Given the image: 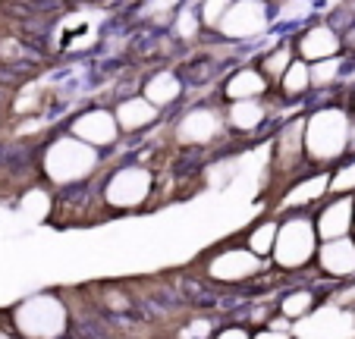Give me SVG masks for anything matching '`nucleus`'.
Listing matches in <instances>:
<instances>
[{"label": "nucleus", "mask_w": 355, "mask_h": 339, "mask_svg": "<svg viewBox=\"0 0 355 339\" xmlns=\"http://www.w3.org/2000/svg\"><path fill=\"white\" fill-rule=\"evenodd\" d=\"M167 35L176 41V44H186V47H195L201 41V22H198V10H195V0H182L180 10L173 13L167 26Z\"/></svg>", "instance_id": "nucleus-22"}, {"label": "nucleus", "mask_w": 355, "mask_h": 339, "mask_svg": "<svg viewBox=\"0 0 355 339\" xmlns=\"http://www.w3.org/2000/svg\"><path fill=\"white\" fill-rule=\"evenodd\" d=\"M230 3H233V0H195L201 32H205V35H214L217 26H220V19H223V13L230 10Z\"/></svg>", "instance_id": "nucleus-24"}, {"label": "nucleus", "mask_w": 355, "mask_h": 339, "mask_svg": "<svg viewBox=\"0 0 355 339\" xmlns=\"http://www.w3.org/2000/svg\"><path fill=\"white\" fill-rule=\"evenodd\" d=\"M349 120L352 113L343 101V88L309 98L302 145H305V164L311 170H334L349 157Z\"/></svg>", "instance_id": "nucleus-1"}, {"label": "nucleus", "mask_w": 355, "mask_h": 339, "mask_svg": "<svg viewBox=\"0 0 355 339\" xmlns=\"http://www.w3.org/2000/svg\"><path fill=\"white\" fill-rule=\"evenodd\" d=\"M343 101H346L349 113H352V116H355V82H352V85L346 88V92H343Z\"/></svg>", "instance_id": "nucleus-30"}, {"label": "nucleus", "mask_w": 355, "mask_h": 339, "mask_svg": "<svg viewBox=\"0 0 355 339\" xmlns=\"http://www.w3.org/2000/svg\"><path fill=\"white\" fill-rule=\"evenodd\" d=\"M274 26V0H233L217 26V38L230 44H248L270 32Z\"/></svg>", "instance_id": "nucleus-9"}, {"label": "nucleus", "mask_w": 355, "mask_h": 339, "mask_svg": "<svg viewBox=\"0 0 355 339\" xmlns=\"http://www.w3.org/2000/svg\"><path fill=\"white\" fill-rule=\"evenodd\" d=\"M107 164L110 160L104 154L88 148L76 135H69L63 126L38 145V180L54 192H67V189L94 182Z\"/></svg>", "instance_id": "nucleus-2"}, {"label": "nucleus", "mask_w": 355, "mask_h": 339, "mask_svg": "<svg viewBox=\"0 0 355 339\" xmlns=\"http://www.w3.org/2000/svg\"><path fill=\"white\" fill-rule=\"evenodd\" d=\"M327 195H330V170H305L283 192H277L268 205H270V214H277V217L280 214H295V211L311 214Z\"/></svg>", "instance_id": "nucleus-11"}, {"label": "nucleus", "mask_w": 355, "mask_h": 339, "mask_svg": "<svg viewBox=\"0 0 355 339\" xmlns=\"http://www.w3.org/2000/svg\"><path fill=\"white\" fill-rule=\"evenodd\" d=\"M19 339H63L73 324V308L60 293H35L7 311Z\"/></svg>", "instance_id": "nucleus-6"}, {"label": "nucleus", "mask_w": 355, "mask_h": 339, "mask_svg": "<svg viewBox=\"0 0 355 339\" xmlns=\"http://www.w3.org/2000/svg\"><path fill=\"white\" fill-rule=\"evenodd\" d=\"M343 53H346L349 60H355V22L343 32Z\"/></svg>", "instance_id": "nucleus-27"}, {"label": "nucleus", "mask_w": 355, "mask_h": 339, "mask_svg": "<svg viewBox=\"0 0 355 339\" xmlns=\"http://www.w3.org/2000/svg\"><path fill=\"white\" fill-rule=\"evenodd\" d=\"M324 302H330V305L343 308V311H355V277L349 279V283H343V286H334L330 289V295Z\"/></svg>", "instance_id": "nucleus-25"}, {"label": "nucleus", "mask_w": 355, "mask_h": 339, "mask_svg": "<svg viewBox=\"0 0 355 339\" xmlns=\"http://www.w3.org/2000/svg\"><path fill=\"white\" fill-rule=\"evenodd\" d=\"M349 157H355V116L349 120Z\"/></svg>", "instance_id": "nucleus-31"}, {"label": "nucleus", "mask_w": 355, "mask_h": 339, "mask_svg": "<svg viewBox=\"0 0 355 339\" xmlns=\"http://www.w3.org/2000/svg\"><path fill=\"white\" fill-rule=\"evenodd\" d=\"M211 339H252V327L242 324V320H230V324L217 327Z\"/></svg>", "instance_id": "nucleus-26"}, {"label": "nucleus", "mask_w": 355, "mask_h": 339, "mask_svg": "<svg viewBox=\"0 0 355 339\" xmlns=\"http://www.w3.org/2000/svg\"><path fill=\"white\" fill-rule=\"evenodd\" d=\"M164 129L170 135V145H176L180 151H201V154H227V141L233 135L227 132L223 123V101H192L182 104L176 116H164Z\"/></svg>", "instance_id": "nucleus-4"}, {"label": "nucleus", "mask_w": 355, "mask_h": 339, "mask_svg": "<svg viewBox=\"0 0 355 339\" xmlns=\"http://www.w3.org/2000/svg\"><path fill=\"white\" fill-rule=\"evenodd\" d=\"M274 85L264 79V73L255 67V60H242L223 73L220 85H217V98L223 104L230 101H255V98H270Z\"/></svg>", "instance_id": "nucleus-15"}, {"label": "nucleus", "mask_w": 355, "mask_h": 339, "mask_svg": "<svg viewBox=\"0 0 355 339\" xmlns=\"http://www.w3.org/2000/svg\"><path fill=\"white\" fill-rule=\"evenodd\" d=\"M201 277L214 283V286H248L268 277L270 264L248 252L239 239H230L223 245H211L198 258Z\"/></svg>", "instance_id": "nucleus-7"}, {"label": "nucleus", "mask_w": 355, "mask_h": 339, "mask_svg": "<svg viewBox=\"0 0 355 339\" xmlns=\"http://www.w3.org/2000/svg\"><path fill=\"white\" fill-rule=\"evenodd\" d=\"M110 110H114V120H116V126H120L123 139H145V135L155 132L164 123V116H167V113H161L151 101L141 98L139 92L116 98L114 104H110Z\"/></svg>", "instance_id": "nucleus-13"}, {"label": "nucleus", "mask_w": 355, "mask_h": 339, "mask_svg": "<svg viewBox=\"0 0 355 339\" xmlns=\"http://www.w3.org/2000/svg\"><path fill=\"white\" fill-rule=\"evenodd\" d=\"M309 277H311V270H309ZM324 299H327V295H324V286L315 277H311V283L309 279H302V283H295V286L277 293V314L286 318V320H293V327H295L299 320L311 318V314L324 305Z\"/></svg>", "instance_id": "nucleus-18"}, {"label": "nucleus", "mask_w": 355, "mask_h": 339, "mask_svg": "<svg viewBox=\"0 0 355 339\" xmlns=\"http://www.w3.org/2000/svg\"><path fill=\"white\" fill-rule=\"evenodd\" d=\"M277 229H280V217L277 214H264V217L252 220V223L242 229L236 239L248 248V252L255 254V258L268 261L270 252H274V242H277Z\"/></svg>", "instance_id": "nucleus-19"}, {"label": "nucleus", "mask_w": 355, "mask_h": 339, "mask_svg": "<svg viewBox=\"0 0 355 339\" xmlns=\"http://www.w3.org/2000/svg\"><path fill=\"white\" fill-rule=\"evenodd\" d=\"M318 245H321V239L315 233L311 214H280V229H277V242L268 264L274 267L277 277H305L315 264Z\"/></svg>", "instance_id": "nucleus-5"}, {"label": "nucleus", "mask_w": 355, "mask_h": 339, "mask_svg": "<svg viewBox=\"0 0 355 339\" xmlns=\"http://www.w3.org/2000/svg\"><path fill=\"white\" fill-rule=\"evenodd\" d=\"M157 170L145 160L126 157L110 160L98 180V198L107 217H126V214H145L155 207Z\"/></svg>", "instance_id": "nucleus-3"}, {"label": "nucleus", "mask_w": 355, "mask_h": 339, "mask_svg": "<svg viewBox=\"0 0 355 339\" xmlns=\"http://www.w3.org/2000/svg\"><path fill=\"white\" fill-rule=\"evenodd\" d=\"M311 277L321 286H343L355 277V236H343V239H324L315 252V264H311Z\"/></svg>", "instance_id": "nucleus-12"}, {"label": "nucleus", "mask_w": 355, "mask_h": 339, "mask_svg": "<svg viewBox=\"0 0 355 339\" xmlns=\"http://www.w3.org/2000/svg\"><path fill=\"white\" fill-rule=\"evenodd\" d=\"M252 339H293V333H280V330H270V327H258V330H252Z\"/></svg>", "instance_id": "nucleus-28"}, {"label": "nucleus", "mask_w": 355, "mask_h": 339, "mask_svg": "<svg viewBox=\"0 0 355 339\" xmlns=\"http://www.w3.org/2000/svg\"><path fill=\"white\" fill-rule=\"evenodd\" d=\"M295 60V47H293V38H280L274 44H264L261 53L255 57V67L264 73V79L277 88L280 76L289 69V63Z\"/></svg>", "instance_id": "nucleus-21"}, {"label": "nucleus", "mask_w": 355, "mask_h": 339, "mask_svg": "<svg viewBox=\"0 0 355 339\" xmlns=\"http://www.w3.org/2000/svg\"><path fill=\"white\" fill-rule=\"evenodd\" d=\"M63 129H67L69 135H76L79 141H85L88 148L101 151L107 160H120V154H123V148H120L123 132H120V126H116V120H114L110 104L92 101V104L79 107V110H76L73 116L63 123Z\"/></svg>", "instance_id": "nucleus-8"}, {"label": "nucleus", "mask_w": 355, "mask_h": 339, "mask_svg": "<svg viewBox=\"0 0 355 339\" xmlns=\"http://www.w3.org/2000/svg\"><path fill=\"white\" fill-rule=\"evenodd\" d=\"M274 92H277V98H280L283 104H309V98H311L309 63L295 57V60L289 63L286 73L280 76V82H277Z\"/></svg>", "instance_id": "nucleus-20"}, {"label": "nucleus", "mask_w": 355, "mask_h": 339, "mask_svg": "<svg viewBox=\"0 0 355 339\" xmlns=\"http://www.w3.org/2000/svg\"><path fill=\"white\" fill-rule=\"evenodd\" d=\"M0 339H19V336H16V330L10 327L7 314H0Z\"/></svg>", "instance_id": "nucleus-29"}, {"label": "nucleus", "mask_w": 355, "mask_h": 339, "mask_svg": "<svg viewBox=\"0 0 355 339\" xmlns=\"http://www.w3.org/2000/svg\"><path fill=\"white\" fill-rule=\"evenodd\" d=\"M180 3L182 0H139L135 16L167 32V26H170V19H173V13L180 10Z\"/></svg>", "instance_id": "nucleus-23"}, {"label": "nucleus", "mask_w": 355, "mask_h": 339, "mask_svg": "<svg viewBox=\"0 0 355 339\" xmlns=\"http://www.w3.org/2000/svg\"><path fill=\"white\" fill-rule=\"evenodd\" d=\"M139 94L157 107L161 113H170L173 107H182L189 98V85L182 79L180 67H157L141 79Z\"/></svg>", "instance_id": "nucleus-16"}, {"label": "nucleus", "mask_w": 355, "mask_h": 339, "mask_svg": "<svg viewBox=\"0 0 355 339\" xmlns=\"http://www.w3.org/2000/svg\"><path fill=\"white\" fill-rule=\"evenodd\" d=\"M293 47H295V57L305 63L340 57L343 53V32L330 26L327 19H311L293 35Z\"/></svg>", "instance_id": "nucleus-14"}, {"label": "nucleus", "mask_w": 355, "mask_h": 339, "mask_svg": "<svg viewBox=\"0 0 355 339\" xmlns=\"http://www.w3.org/2000/svg\"><path fill=\"white\" fill-rule=\"evenodd\" d=\"M283 101L277 92L270 98H255V101H230L223 104V123L233 139H248V135H261L264 129H277V113H280Z\"/></svg>", "instance_id": "nucleus-10"}, {"label": "nucleus", "mask_w": 355, "mask_h": 339, "mask_svg": "<svg viewBox=\"0 0 355 339\" xmlns=\"http://www.w3.org/2000/svg\"><path fill=\"white\" fill-rule=\"evenodd\" d=\"M318 239H343L355 236V195H327L311 211Z\"/></svg>", "instance_id": "nucleus-17"}]
</instances>
